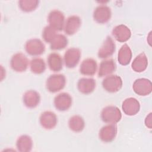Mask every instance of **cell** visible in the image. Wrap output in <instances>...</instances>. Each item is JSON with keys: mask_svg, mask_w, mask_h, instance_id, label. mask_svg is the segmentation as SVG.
I'll return each instance as SVG.
<instances>
[{"mask_svg": "<svg viewBox=\"0 0 152 152\" xmlns=\"http://www.w3.org/2000/svg\"><path fill=\"white\" fill-rule=\"evenodd\" d=\"M100 116L103 122L116 124L121 119L122 113L118 107L107 106L102 109Z\"/></svg>", "mask_w": 152, "mask_h": 152, "instance_id": "1", "label": "cell"}, {"mask_svg": "<svg viewBox=\"0 0 152 152\" xmlns=\"http://www.w3.org/2000/svg\"><path fill=\"white\" fill-rule=\"evenodd\" d=\"M66 84V78L63 74H53L46 80V87L51 93L58 92L63 89Z\"/></svg>", "mask_w": 152, "mask_h": 152, "instance_id": "2", "label": "cell"}, {"mask_svg": "<svg viewBox=\"0 0 152 152\" xmlns=\"http://www.w3.org/2000/svg\"><path fill=\"white\" fill-rule=\"evenodd\" d=\"M102 86L106 91L110 93H115L121 88L122 80L117 75H109L103 79Z\"/></svg>", "mask_w": 152, "mask_h": 152, "instance_id": "3", "label": "cell"}, {"mask_svg": "<svg viewBox=\"0 0 152 152\" xmlns=\"http://www.w3.org/2000/svg\"><path fill=\"white\" fill-rule=\"evenodd\" d=\"M49 26L55 30L61 31L65 25V17L64 14L58 10L51 11L48 17Z\"/></svg>", "mask_w": 152, "mask_h": 152, "instance_id": "4", "label": "cell"}, {"mask_svg": "<svg viewBox=\"0 0 152 152\" xmlns=\"http://www.w3.org/2000/svg\"><path fill=\"white\" fill-rule=\"evenodd\" d=\"M28 65V59L21 52L15 53L10 60L11 68L16 72L25 71Z\"/></svg>", "mask_w": 152, "mask_h": 152, "instance_id": "5", "label": "cell"}, {"mask_svg": "<svg viewBox=\"0 0 152 152\" xmlns=\"http://www.w3.org/2000/svg\"><path fill=\"white\" fill-rule=\"evenodd\" d=\"M24 47L27 53L31 56L40 55L45 50L44 43L38 39H31L27 40Z\"/></svg>", "mask_w": 152, "mask_h": 152, "instance_id": "6", "label": "cell"}, {"mask_svg": "<svg viewBox=\"0 0 152 152\" xmlns=\"http://www.w3.org/2000/svg\"><path fill=\"white\" fill-rule=\"evenodd\" d=\"M81 50L77 48H71L64 54V62L66 67L74 68L78 64L81 58Z\"/></svg>", "mask_w": 152, "mask_h": 152, "instance_id": "7", "label": "cell"}, {"mask_svg": "<svg viewBox=\"0 0 152 152\" xmlns=\"http://www.w3.org/2000/svg\"><path fill=\"white\" fill-rule=\"evenodd\" d=\"M72 97L68 93L63 92L56 95L54 98V106L59 111L67 110L72 105Z\"/></svg>", "mask_w": 152, "mask_h": 152, "instance_id": "8", "label": "cell"}, {"mask_svg": "<svg viewBox=\"0 0 152 152\" xmlns=\"http://www.w3.org/2000/svg\"><path fill=\"white\" fill-rule=\"evenodd\" d=\"M134 92L140 96H146L151 93L152 84L150 80L147 78L137 79L132 86Z\"/></svg>", "mask_w": 152, "mask_h": 152, "instance_id": "9", "label": "cell"}, {"mask_svg": "<svg viewBox=\"0 0 152 152\" xmlns=\"http://www.w3.org/2000/svg\"><path fill=\"white\" fill-rule=\"evenodd\" d=\"M112 15L110 8L106 5H100L93 12L94 21L100 24H104L109 21Z\"/></svg>", "mask_w": 152, "mask_h": 152, "instance_id": "10", "label": "cell"}, {"mask_svg": "<svg viewBox=\"0 0 152 152\" xmlns=\"http://www.w3.org/2000/svg\"><path fill=\"white\" fill-rule=\"evenodd\" d=\"M118 132L116 125L114 124H109L103 126L99 134V138L103 142H110L116 137Z\"/></svg>", "mask_w": 152, "mask_h": 152, "instance_id": "11", "label": "cell"}, {"mask_svg": "<svg viewBox=\"0 0 152 152\" xmlns=\"http://www.w3.org/2000/svg\"><path fill=\"white\" fill-rule=\"evenodd\" d=\"M116 45L114 40L110 36H107L98 51V56L100 58H107L111 56L115 51Z\"/></svg>", "mask_w": 152, "mask_h": 152, "instance_id": "12", "label": "cell"}, {"mask_svg": "<svg viewBox=\"0 0 152 152\" xmlns=\"http://www.w3.org/2000/svg\"><path fill=\"white\" fill-rule=\"evenodd\" d=\"M39 121L43 128L46 129H51L56 125L58 118L54 112L52 111H45L40 115Z\"/></svg>", "mask_w": 152, "mask_h": 152, "instance_id": "13", "label": "cell"}, {"mask_svg": "<svg viewBox=\"0 0 152 152\" xmlns=\"http://www.w3.org/2000/svg\"><path fill=\"white\" fill-rule=\"evenodd\" d=\"M81 24L80 18L75 15L69 16L64 25V31L68 35H73L77 32Z\"/></svg>", "mask_w": 152, "mask_h": 152, "instance_id": "14", "label": "cell"}, {"mask_svg": "<svg viewBox=\"0 0 152 152\" xmlns=\"http://www.w3.org/2000/svg\"><path fill=\"white\" fill-rule=\"evenodd\" d=\"M122 108L124 112L126 115L133 116L139 112L140 104L135 98L129 97L123 102Z\"/></svg>", "mask_w": 152, "mask_h": 152, "instance_id": "15", "label": "cell"}, {"mask_svg": "<svg viewBox=\"0 0 152 152\" xmlns=\"http://www.w3.org/2000/svg\"><path fill=\"white\" fill-rule=\"evenodd\" d=\"M40 96L38 92L35 90H30L24 93L23 96L24 104L28 108H34L40 103Z\"/></svg>", "mask_w": 152, "mask_h": 152, "instance_id": "16", "label": "cell"}, {"mask_svg": "<svg viewBox=\"0 0 152 152\" xmlns=\"http://www.w3.org/2000/svg\"><path fill=\"white\" fill-rule=\"evenodd\" d=\"M112 35L119 42H125L128 40L131 36L129 28L124 24H120L113 28Z\"/></svg>", "mask_w": 152, "mask_h": 152, "instance_id": "17", "label": "cell"}, {"mask_svg": "<svg viewBox=\"0 0 152 152\" xmlns=\"http://www.w3.org/2000/svg\"><path fill=\"white\" fill-rule=\"evenodd\" d=\"M97 68V65L96 61L93 58H87L81 64L80 72L84 75L92 76L96 74Z\"/></svg>", "mask_w": 152, "mask_h": 152, "instance_id": "18", "label": "cell"}, {"mask_svg": "<svg viewBox=\"0 0 152 152\" xmlns=\"http://www.w3.org/2000/svg\"><path fill=\"white\" fill-rule=\"evenodd\" d=\"M96 80L92 78H81L77 83L80 92L87 94L92 93L96 88Z\"/></svg>", "mask_w": 152, "mask_h": 152, "instance_id": "19", "label": "cell"}, {"mask_svg": "<svg viewBox=\"0 0 152 152\" xmlns=\"http://www.w3.org/2000/svg\"><path fill=\"white\" fill-rule=\"evenodd\" d=\"M116 68L115 61L113 59H107L101 62L99 65L98 76L102 77L107 76L113 73Z\"/></svg>", "mask_w": 152, "mask_h": 152, "instance_id": "20", "label": "cell"}, {"mask_svg": "<svg viewBox=\"0 0 152 152\" xmlns=\"http://www.w3.org/2000/svg\"><path fill=\"white\" fill-rule=\"evenodd\" d=\"M47 62L49 69L53 72H58L62 69L63 59L58 53L52 52L50 53L47 58Z\"/></svg>", "mask_w": 152, "mask_h": 152, "instance_id": "21", "label": "cell"}, {"mask_svg": "<svg viewBox=\"0 0 152 152\" xmlns=\"http://www.w3.org/2000/svg\"><path fill=\"white\" fill-rule=\"evenodd\" d=\"M148 65L147 57L144 53H141L134 59L131 66L137 72H141L146 69Z\"/></svg>", "mask_w": 152, "mask_h": 152, "instance_id": "22", "label": "cell"}, {"mask_svg": "<svg viewBox=\"0 0 152 152\" xmlns=\"http://www.w3.org/2000/svg\"><path fill=\"white\" fill-rule=\"evenodd\" d=\"M17 148L21 152H28L31 150L33 141L31 138L27 135H21L16 142Z\"/></svg>", "mask_w": 152, "mask_h": 152, "instance_id": "23", "label": "cell"}, {"mask_svg": "<svg viewBox=\"0 0 152 152\" xmlns=\"http://www.w3.org/2000/svg\"><path fill=\"white\" fill-rule=\"evenodd\" d=\"M132 59V52L127 44H124L121 48L118 54V60L122 65L129 64Z\"/></svg>", "mask_w": 152, "mask_h": 152, "instance_id": "24", "label": "cell"}, {"mask_svg": "<svg viewBox=\"0 0 152 152\" xmlns=\"http://www.w3.org/2000/svg\"><path fill=\"white\" fill-rule=\"evenodd\" d=\"M68 126L71 130L75 132H79L83 130L85 122L83 118L79 115H74L68 121Z\"/></svg>", "mask_w": 152, "mask_h": 152, "instance_id": "25", "label": "cell"}, {"mask_svg": "<svg viewBox=\"0 0 152 152\" xmlns=\"http://www.w3.org/2000/svg\"><path fill=\"white\" fill-rule=\"evenodd\" d=\"M30 67L32 72L36 74H40L45 71L46 64L42 58L37 57L31 60Z\"/></svg>", "mask_w": 152, "mask_h": 152, "instance_id": "26", "label": "cell"}, {"mask_svg": "<svg viewBox=\"0 0 152 152\" xmlns=\"http://www.w3.org/2000/svg\"><path fill=\"white\" fill-rule=\"evenodd\" d=\"M68 45V39L62 34H57L50 43V49L52 50H61Z\"/></svg>", "mask_w": 152, "mask_h": 152, "instance_id": "27", "label": "cell"}, {"mask_svg": "<svg viewBox=\"0 0 152 152\" xmlns=\"http://www.w3.org/2000/svg\"><path fill=\"white\" fill-rule=\"evenodd\" d=\"M39 1L37 0H21L18 1L20 9L24 12L34 11L39 5Z\"/></svg>", "mask_w": 152, "mask_h": 152, "instance_id": "28", "label": "cell"}, {"mask_svg": "<svg viewBox=\"0 0 152 152\" xmlns=\"http://www.w3.org/2000/svg\"><path fill=\"white\" fill-rule=\"evenodd\" d=\"M56 30L50 26H46L42 32V37L44 40L50 43L56 36Z\"/></svg>", "mask_w": 152, "mask_h": 152, "instance_id": "29", "label": "cell"}, {"mask_svg": "<svg viewBox=\"0 0 152 152\" xmlns=\"http://www.w3.org/2000/svg\"><path fill=\"white\" fill-rule=\"evenodd\" d=\"M145 125L149 129L151 128V113H150L147 116L145 119Z\"/></svg>", "mask_w": 152, "mask_h": 152, "instance_id": "30", "label": "cell"}]
</instances>
